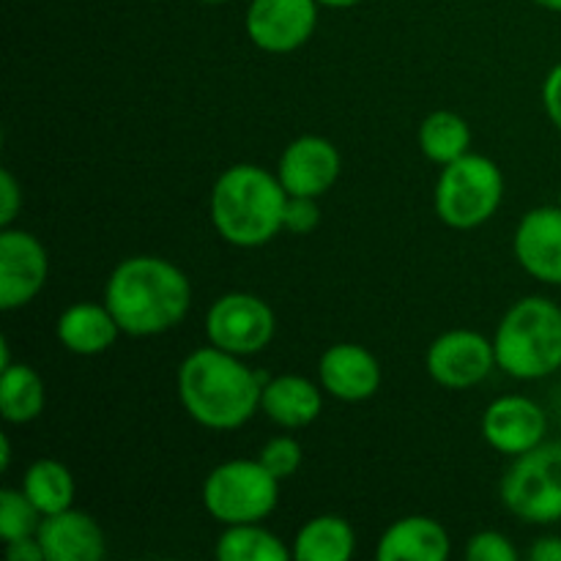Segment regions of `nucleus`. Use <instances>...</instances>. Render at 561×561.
I'll use <instances>...</instances> for the list:
<instances>
[{"mask_svg":"<svg viewBox=\"0 0 561 561\" xmlns=\"http://www.w3.org/2000/svg\"><path fill=\"white\" fill-rule=\"evenodd\" d=\"M244 356L208 343L181 362L179 398L186 414L208 431H236L261 409L266 376L247 367Z\"/></svg>","mask_w":561,"mask_h":561,"instance_id":"obj_1","label":"nucleus"},{"mask_svg":"<svg viewBox=\"0 0 561 561\" xmlns=\"http://www.w3.org/2000/svg\"><path fill=\"white\" fill-rule=\"evenodd\" d=\"M104 305L131 337H151L179 327L192 307V285L175 263L157 255L121 261L104 285Z\"/></svg>","mask_w":561,"mask_h":561,"instance_id":"obj_2","label":"nucleus"},{"mask_svg":"<svg viewBox=\"0 0 561 561\" xmlns=\"http://www.w3.org/2000/svg\"><path fill=\"white\" fill-rule=\"evenodd\" d=\"M288 192L257 164H233L217 179L208 201L214 230L233 247L268 244L283 233Z\"/></svg>","mask_w":561,"mask_h":561,"instance_id":"obj_3","label":"nucleus"},{"mask_svg":"<svg viewBox=\"0 0 561 561\" xmlns=\"http://www.w3.org/2000/svg\"><path fill=\"white\" fill-rule=\"evenodd\" d=\"M496 365L518 381L561 370V307L542 296L515 301L493 334Z\"/></svg>","mask_w":561,"mask_h":561,"instance_id":"obj_4","label":"nucleus"},{"mask_svg":"<svg viewBox=\"0 0 561 561\" xmlns=\"http://www.w3.org/2000/svg\"><path fill=\"white\" fill-rule=\"evenodd\" d=\"M504 175L493 159L463 153L444 164L436 184V214L455 230L480 228L502 206Z\"/></svg>","mask_w":561,"mask_h":561,"instance_id":"obj_5","label":"nucleus"},{"mask_svg":"<svg viewBox=\"0 0 561 561\" xmlns=\"http://www.w3.org/2000/svg\"><path fill=\"white\" fill-rule=\"evenodd\" d=\"M279 502V480L261 460H228L208 471L203 507L217 524H263Z\"/></svg>","mask_w":561,"mask_h":561,"instance_id":"obj_6","label":"nucleus"},{"mask_svg":"<svg viewBox=\"0 0 561 561\" xmlns=\"http://www.w3.org/2000/svg\"><path fill=\"white\" fill-rule=\"evenodd\" d=\"M502 502L526 524L561 520V442H542L515 458L502 480Z\"/></svg>","mask_w":561,"mask_h":561,"instance_id":"obj_7","label":"nucleus"},{"mask_svg":"<svg viewBox=\"0 0 561 561\" xmlns=\"http://www.w3.org/2000/svg\"><path fill=\"white\" fill-rule=\"evenodd\" d=\"M274 312L261 296L233 290L208 307L206 337L217 348L236 356H252L266 348L274 337Z\"/></svg>","mask_w":561,"mask_h":561,"instance_id":"obj_8","label":"nucleus"},{"mask_svg":"<svg viewBox=\"0 0 561 561\" xmlns=\"http://www.w3.org/2000/svg\"><path fill=\"white\" fill-rule=\"evenodd\" d=\"M425 367L433 381L444 389H471L485 381L496 365V348L493 340L482 337L471 329H453L433 340L427 348Z\"/></svg>","mask_w":561,"mask_h":561,"instance_id":"obj_9","label":"nucleus"},{"mask_svg":"<svg viewBox=\"0 0 561 561\" xmlns=\"http://www.w3.org/2000/svg\"><path fill=\"white\" fill-rule=\"evenodd\" d=\"M49 274V257L42 241L27 230L3 228L0 233V310L11 312L31 305L42 294Z\"/></svg>","mask_w":561,"mask_h":561,"instance_id":"obj_10","label":"nucleus"},{"mask_svg":"<svg viewBox=\"0 0 561 561\" xmlns=\"http://www.w3.org/2000/svg\"><path fill=\"white\" fill-rule=\"evenodd\" d=\"M244 25L247 36L263 53H294L316 31L318 0H252Z\"/></svg>","mask_w":561,"mask_h":561,"instance_id":"obj_11","label":"nucleus"},{"mask_svg":"<svg viewBox=\"0 0 561 561\" xmlns=\"http://www.w3.org/2000/svg\"><path fill=\"white\" fill-rule=\"evenodd\" d=\"M548 416L540 403L524 398V394H504L493 400L482 414V438L496 453L518 458L529 453L537 444L546 442Z\"/></svg>","mask_w":561,"mask_h":561,"instance_id":"obj_12","label":"nucleus"},{"mask_svg":"<svg viewBox=\"0 0 561 561\" xmlns=\"http://www.w3.org/2000/svg\"><path fill=\"white\" fill-rule=\"evenodd\" d=\"M343 159L332 140L321 135L296 137L283 151L277 164V179L288 195L321 197L337 181Z\"/></svg>","mask_w":561,"mask_h":561,"instance_id":"obj_13","label":"nucleus"},{"mask_svg":"<svg viewBox=\"0 0 561 561\" xmlns=\"http://www.w3.org/2000/svg\"><path fill=\"white\" fill-rule=\"evenodd\" d=\"M515 257L535 279L561 285V206H537L518 222Z\"/></svg>","mask_w":561,"mask_h":561,"instance_id":"obj_14","label":"nucleus"},{"mask_svg":"<svg viewBox=\"0 0 561 561\" xmlns=\"http://www.w3.org/2000/svg\"><path fill=\"white\" fill-rule=\"evenodd\" d=\"M318 378L323 392L345 403H362L381 387V365L359 343H337L323 351L318 362Z\"/></svg>","mask_w":561,"mask_h":561,"instance_id":"obj_15","label":"nucleus"},{"mask_svg":"<svg viewBox=\"0 0 561 561\" xmlns=\"http://www.w3.org/2000/svg\"><path fill=\"white\" fill-rule=\"evenodd\" d=\"M36 537L47 561H99L107 553L102 526L75 507L44 515Z\"/></svg>","mask_w":561,"mask_h":561,"instance_id":"obj_16","label":"nucleus"},{"mask_svg":"<svg viewBox=\"0 0 561 561\" xmlns=\"http://www.w3.org/2000/svg\"><path fill=\"white\" fill-rule=\"evenodd\" d=\"M453 553L447 529L425 515H409L378 540V561H447Z\"/></svg>","mask_w":561,"mask_h":561,"instance_id":"obj_17","label":"nucleus"},{"mask_svg":"<svg viewBox=\"0 0 561 561\" xmlns=\"http://www.w3.org/2000/svg\"><path fill=\"white\" fill-rule=\"evenodd\" d=\"M58 343L77 356H96L113 348L118 340L121 327L107 305H93V301H77L66 307L58 318Z\"/></svg>","mask_w":561,"mask_h":561,"instance_id":"obj_18","label":"nucleus"},{"mask_svg":"<svg viewBox=\"0 0 561 561\" xmlns=\"http://www.w3.org/2000/svg\"><path fill=\"white\" fill-rule=\"evenodd\" d=\"M261 409L274 425L296 431V427H307L318 420L323 409V394L310 378L277 376L263 383Z\"/></svg>","mask_w":561,"mask_h":561,"instance_id":"obj_19","label":"nucleus"},{"mask_svg":"<svg viewBox=\"0 0 561 561\" xmlns=\"http://www.w3.org/2000/svg\"><path fill=\"white\" fill-rule=\"evenodd\" d=\"M356 551V535L340 515H318L307 520L294 540L296 561H348Z\"/></svg>","mask_w":561,"mask_h":561,"instance_id":"obj_20","label":"nucleus"},{"mask_svg":"<svg viewBox=\"0 0 561 561\" xmlns=\"http://www.w3.org/2000/svg\"><path fill=\"white\" fill-rule=\"evenodd\" d=\"M47 389L31 365H9L0 370V414L9 425H25L42 416Z\"/></svg>","mask_w":561,"mask_h":561,"instance_id":"obj_21","label":"nucleus"},{"mask_svg":"<svg viewBox=\"0 0 561 561\" xmlns=\"http://www.w3.org/2000/svg\"><path fill=\"white\" fill-rule=\"evenodd\" d=\"M22 491L42 515H55L75 504V477L60 460L42 458L27 466L22 477Z\"/></svg>","mask_w":561,"mask_h":561,"instance_id":"obj_22","label":"nucleus"},{"mask_svg":"<svg viewBox=\"0 0 561 561\" xmlns=\"http://www.w3.org/2000/svg\"><path fill=\"white\" fill-rule=\"evenodd\" d=\"M214 553L219 561H288L294 557L274 531L263 529V524L225 526Z\"/></svg>","mask_w":561,"mask_h":561,"instance_id":"obj_23","label":"nucleus"},{"mask_svg":"<svg viewBox=\"0 0 561 561\" xmlns=\"http://www.w3.org/2000/svg\"><path fill=\"white\" fill-rule=\"evenodd\" d=\"M471 129L453 110H436L420 126V148L431 162L449 164L469 153Z\"/></svg>","mask_w":561,"mask_h":561,"instance_id":"obj_24","label":"nucleus"},{"mask_svg":"<svg viewBox=\"0 0 561 561\" xmlns=\"http://www.w3.org/2000/svg\"><path fill=\"white\" fill-rule=\"evenodd\" d=\"M44 515L36 504L25 496V491L3 488L0 491V540H22V537H36Z\"/></svg>","mask_w":561,"mask_h":561,"instance_id":"obj_25","label":"nucleus"},{"mask_svg":"<svg viewBox=\"0 0 561 561\" xmlns=\"http://www.w3.org/2000/svg\"><path fill=\"white\" fill-rule=\"evenodd\" d=\"M257 460L277 477L279 482L290 480L296 471L301 469V460H305V453H301V444L290 436H274L268 438L266 444L257 453Z\"/></svg>","mask_w":561,"mask_h":561,"instance_id":"obj_26","label":"nucleus"},{"mask_svg":"<svg viewBox=\"0 0 561 561\" xmlns=\"http://www.w3.org/2000/svg\"><path fill=\"white\" fill-rule=\"evenodd\" d=\"M469 561H518V548L502 531H477L466 546Z\"/></svg>","mask_w":561,"mask_h":561,"instance_id":"obj_27","label":"nucleus"},{"mask_svg":"<svg viewBox=\"0 0 561 561\" xmlns=\"http://www.w3.org/2000/svg\"><path fill=\"white\" fill-rule=\"evenodd\" d=\"M321 225V208L318 197L307 195H288L283 214V230L290 236H307Z\"/></svg>","mask_w":561,"mask_h":561,"instance_id":"obj_28","label":"nucleus"},{"mask_svg":"<svg viewBox=\"0 0 561 561\" xmlns=\"http://www.w3.org/2000/svg\"><path fill=\"white\" fill-rule=\"evenodd\" d=\"M22 208V190L16 184V179L11 175V170L0 173V225L9 228L14 222V217Z\"/></svg>","mask_w":561,"mask_h":561,"instance_id":"obj_29","label":"nucleus"},{"mask_svg":"<svg viewBox=\"0 0 561 561\" xmlns=\"http://www.w3.org/2000/svg\"><path fill=\"white\" fill-rule=\"evenodd\" d=\"M542 104L551 118V124L561 131V64L548 71L546 82H542Z\"/></svg>","mask_w":561,"mask_h":561,"instance_id":"obj_30","label":"nucleus"},{"mask_svg":"<svg viewBox=\"0 0 561 561\" xmlns=\"http://www.w3.org/2000/svg\"><path fill=\"white\" fill-rule=\"evenodd\" d=\"M5 559L9 561H44V548L38 537H22V540L5 542Z\"/></svg>","mask_w":561,"mask_h":561,"instance_id":"obj_31","label":"nucleus"},{"mask_svg":"<svg viewBox=\"0 0 561 561\" xmlns=\"http://www.w3.org/2000/svg\"><path fill=\"white\" fill-rule=\"evenodd\" d=\"M531 561H561V537H540L529 551Z\"/></svg>","mask_w":561,"mask_h":561,"instance_id":"obj_32","label":"nucleus"},{"mask_svg":"<svg viewBox=\"0 0 561 561\" xmlns=\"http://www.w3.org/2000/svg\"><path fill=\"white\" fill-rule=\"evenodd\" d=\"M9 466H11V442L3 433V436H0V469L9 471Z\"/></svg>","mask_w":561,"mask_h":561,"instance_id":"obj_33","label":"nucleus"},{"mask_svg":"<svg viewBox=\"0 0 561 561\" xmlns=\"http://www.w3.org/2000/svg\"><path fill=\"white\" fill-rule=\"evenodd\" d=\"M356 3H362V0H318V5H327V9H351Z\"/></svg>","mask_w":561,"mask_h":561,"instance_id":"obj_34","label":"nucleus"},{"mask_svg":"<svg viewBox=\"0 0 561 561\" xmlns=\"http://www.w3.org/2000/svg\"><path fill=\"white\" fill-rule=\"evenodd\" d=\"M535 3L542 5V9L557 11V14H561V0H535Z\"/></svg>","mask_w":561,"mask_h":561,"instance_id":"obj_35","label":"nucleus"},{"mask_svg":"<svg viewBox=\"0 0 561 561\" xmlns=\"http://www.w3.org/2000/svg\"><path fill=\"white\" fill-rule=\"evenodd\" d=\"M203 3H228V0H203Z\"/></svg>","mask_w":561,"mask_h":561,"instance_id":"obj_36","label":"nucleus"},{"mask_svg":"<svg viewBox=\"0 0 561 561\" xmlns=\"http://www.w3.org/2000/svg\"><path fill=\"white\" fill-rule=\"evenodd\" d=\"M559 206H561V192H559Z\"/></svg>","mask_w":561,"mask_h":561,"instance_id":"obj_37","label":"nucleus"}]
</instances>
